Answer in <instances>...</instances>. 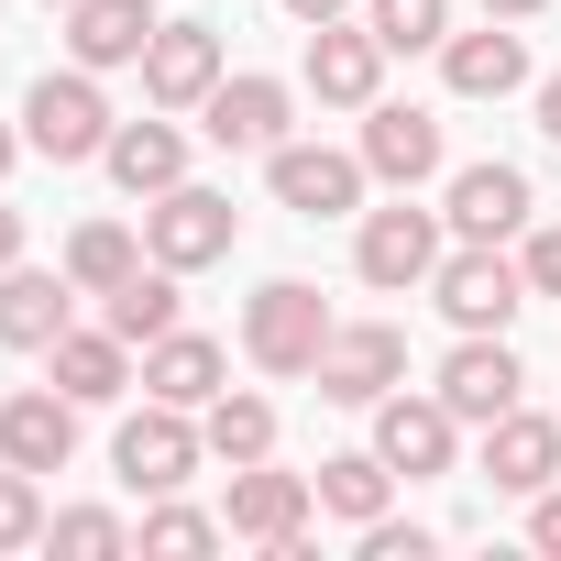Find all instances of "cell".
<instances>
[{
  "label": "cell",
  "instance_id": "1",
  "mask_svg": "<svg viewBox=\"0 0 561 561\" xmlns=\"http://www.w3.org/2000/svg\"><path fill=\"white\" fill-rule=\"evenodd\" d=\"M309 473H275V451L264 462H231V495H220V528L231 539H253V550H275V561H309Z\"/></svg>",
  "mask_w": 561,
  "mask_h": 561
},
{
  "label": "cell",
  "instance_id": "2",
  "mask_svg": "<svg viewBox=\"0 0 561 561\" xmlns=\"http://www.w3.org/2000/svg\"><path fill=\"white\" fill-rule=\"evenodd\" d=\"M331 309H320V287H298V275H275V287H253V309H242V353L264 364V375H320V353H331Z\"/></svg>",
  "mask_w": 561,
  "mask_h": 561
},
{
  "label": "cell",
  "instance_id": "3",
  "mask_svg": "<svg viewBox=\"0 0 561 561\" xmlns=\"http://www.w3.org/2000/svg\"><path fill=\"white\" fill-rule=\"evenodd\" d=\"M111 133H122V122H111V100H100V67H67V78H34V89H23V144H34V154L89 165Z\"/></svg>",
  "mask_w": 561,
  "mask_h": 561
},
{
  "label": "cell",
  "instance_id": "4",
  "mask_svg": "<svg viewBox=\"0 0 561 561\" xmlns=\"http://www.w3.org/2000/svg\"><path fill=\"white\" fill-rule=\"evenodd\" d=\"M231 242H242V209H231L220 187H187V176H176V187L144 209V253H154V264H176V275L220 264Z\"/></svg>",
  "mask_w": 561,
  "mask_h": 561
},
{
  "label": "cell",
  "instance_id": "5",
  "mask_svg": "<svg viewBox=\"0 0 561 561\" xmlns=\"http://www.w3.org/2000/svg\"><path fill=\"white\" fill-rule=\"evenodd\" d=\"M353 275H364V287H386V298L430 287V275H440V220L408 209V187H397V209H364V231H353Z\"/></svg>",
  "mask_w": 561,
  "mask_h": 561
},
{
  "label": "cell",
  "instance_id": "6",
  "mask_svg": "<svg viewBox=\"0 0 561 561\" xmlns=\"http://www.w3.org/2000/svg\"><path fill=\"white\" fill-rule=\"evenodd\" d=\"M430 298L451 309V331H506V320L528 309V264H506L495 242H462V253H440Z\"/></svg>",
  "mask_w": 561,
  "mask_h": 561
},
{
  "label": "cell",
  "instance_id": "7",
  "mask_svg": "<svg viewBox=\"0 0 561 561\" xmlns=\"http://www.w3.org/2000/svg\"><path fill=\"white\" fill-rule=\"evenodd\" d=\"M198 451H209V440H198V408H165V397H154L144 419H122V440H111V462H122L133 495H176V484L198 473Z\"/></svg>",
  "mask_w": 561,
  "mask_h": 561
},
{
  "label": "cell",
  "instance_id": "8",
  "mask_svg": "<svg viewBox=\"0 0 561 561\" xmlns=\"http://www.w3.org/2000/svg\"><path fill=\"white\" fill-rule=\"evenodd\" d=\"M364 154H331V144H275L264 154V187L287 198L298 220H342V209H364Z\"/></svg>",
  "mask_w": 561,
  "mask_h": 561
},
{
  "label": "cell",
  "instance_id": "9",
  "mask_svg": "<svg viewBox=\"0 0 561 561\" xmlns=\"http://www.w3.org/2000/svg\"><path fill=\"white\" fill-rule=\"evenodd\" d=\"M397 375H408V331H386V320H353L320 353V397L331 408H375V397H397Z\"/></svg>",
  "mask_w": 561,
  "mask_h": 561
},
{
  "label": "cell",
  "instance_id": "10",
  "mask_svg": "<svg viewBox=\"0 0 561 561\" xmlns=\"http://www.w3.org/2000/svg\"><path fill=\"white\" fill-rule=\"evenodd\" d=\"M220 89V34L209 23H154V45H144V100L154 111H198Z\"/></svg>",
  "mask_w": 561,
  "mask_h": 561
},
{
  "label": "cell",
  "instance_id": "11",
  "mask_svg": "<svg viewBox=\"0 0 561 561\" xmlns=\"http://www.w3.org/2000/svg\"><path fill=\"white\" fill-rule=\"evenodd\" d=\"M517 386H528V375H517L506 331H462V353L440 364V408H451V419H473V430H484V419H506V408H517Z\"/></svg>",
  "mask_w": 561,
  "mask_h": 561
},
{
  "label": "cell",
  "instance_id": "12",
  "mask_svg": "<svg viewBox=\"0 0 561 561\" xmlns=\"http://www.w3.org/2000/svg\"><path fill=\"white\" fill-rule=\"evenodd\" d=\"M67 451H78V397H67V386H23L12 408H0V462L67 473Z\"/></svg>",
  "mask_w": 561,
  "mask_h": 561
},
{
  "label": "cell",
  "instance_id": "13",
  "mask_svg": "<svg viewBox=\"0 0 561 561\" xmlns=\"http://www.w3.org/2000/svg\"><path fill=\"white\" fill-rule=\"evenodd\" d=\"M451 430H462V419L440 408V386H430V397H375V451H386L408 484H419V473H451Z\"/></svg>",
  "mask_w": 561,
  "mask_h": 561
},
{
  "label": "cell",
  "instance_id": "14",
  "mask_svg": "<svg viewBox=\"0 0 561 561\" xmlns=\"http://www.w3.org/2000/svg\"><path fill=\"white\" fill-rule=\"evenodd\" d=\"M198 111H209L220 154H275V144H287V78H220Z\"/></svg>",
  "mask_w": 561,
  "mask_h": 561
},
{
  "label": "cell",
  "instance_id": "15",
  "mask_svg": "<svg viewBox=\"0 0 561 561\" xmlns=\"http://www.w3.org/2000/svg\"><path fill=\"white\" fill-rule=\"evenodd\" d=\"M364 165H375L386 187L440 176V122H430V111H408V100H364Z\"/></svg>",
  "mask_w": 561,
  "mask_h": 561
},
{
  "label": "cell",
  "instance_id": "16",
  "mask_svg": "<svg viewBox=\"0 0 561 561\" xmlns=\"http://www.w3.org/2000/svg\"><path fill=\"white\" fill-rule=\"evenodd\" d=\"M528 209H539V198H528V176H517V165H462L440 220H451L462 242H517V231H528Z\"/></svg>",
  "mask_w": 561,
  "mask_h": 561
},
{
  "label": "cell",
  "instance_id": "17",
  "mask_svg": "<svg viewBox=\"0 0 561 561\" xmlns=\"http://www.w3.org/2000/svg\"><path fill=\"white\" fill-rule=\"evenodd\" d=\"M484 484H506V495L561 484V419H528V408L484 419Z\"/></svg>",
  "mask_w": 561,
  "mask_h": 561
},
{
  "label": "cell",
  "instance_id": "18",
  "mask_svg": "<svg viewBox=\"0 0 561 561\" xmlns=\"http://www.w3.org/2000/svg\"><path fill=\"white\" fill-rule=\"evenodd\" d=\"M375 78H386L375 23H364V34H353V23H309V89H320L331 111H364V100H375Z\"/></svg>",
  "mask_w": 561,
  "mask_h": 561
},
{
  "label": "cell",
  "instance_id": "19",
  "mask_svg": "<svg viewBox=\"0 0 561 561\" xmlns=\"http://www.w3.org/2000/svg\"><path fill=\"white\" fill-rule=\"evenodd\" d=\"M231 386V353L209 342V331H165V342H144V397H165V408H209Z\"/></svg>",
  "mask_w": 561,
  "mask_h": 561
},
{
  "label": "cell",
  "instance_id": "20",
  "mask_svg": "<svg viewBox=\"0 0 561 561\" xmlns=\"http://www.w3.org/2000/svg\"><path fill=\"white\" fill-rule=\"evenodd\" d=\"M154 0H67V56L78 67H144Z\"/></svg>",
  "mask_w": 561,
  "mask_h": 561
},
{
  "label": "cell",
  "instance_id": "21",
  "mask_svg": "<svg viewBox=\"0 0 561 561\" xmlns=\"http://www.w3.org/2000/svg\"><path fill=\"white\" fill-rule=\"evenodd\" d=\"M440 78H451V100H506V89H528V45L484 12V34H451L440 45Z\"/></svg>",
  "mask_w": 561,
  "mask_h": 561
},
{
  "label": "cell",
  "instance_id": "22",
  "mask_svg": "<svg viewBox=\"0 0 561 561\" xmlns=\"http://www.w3.org/2000/svg\"><path fill=\"white\" fill-rule=\"evenodd\" d=\"M45 364H56V386H67L78 408H111V397L133 386V342H122L111 320H100V331H56V342H45Z\"/></svg>",
  "mask_w": 561,
  "mask_h": 561
},
{
  "label": "cell",
  "instance_id": "23",
  "mask_svg": "<svg viewBox=\"0 0 561 561\" xmlns=\"http://www.w3.org/2000/svg\"><path fill=\"white\" fill-rule=\"evenodd\" d=\"M67 309H78V275H34V264L0 275V342L12 353H45L67 331Z\"/></svg>",
  "mask_w": 561,
  "mask_h": 561
},
{
  "label": "cell",
  "instance_id": "24",
  "mask_svg": "<svg viewBox=\"0 0 561 561\" xmlns=\"http://www.w3.org/2000/svg\"><path fill=\"white\" fill-rule=\"evenodd\" d=\"M100 165H111L133 198H165V187L187 176V133H176V122H122V133L100 144Z\"/></svg>",
  "mask_w": 561,
  "mask_h": 561
},
{
  "label": "cell",
  "instance_id": "25",
  "mask_svg": "<svg viewBox=\"0 0 561 561\" xmlns=\"http://www.w3.org/2000/svg\"><path fill=\"white\" fill-rule=\"evenodd\" d=\"M100 320H111L133 353H144V342H165V331H176V264H154V253H144V264L122 275V287L100 298Z\"/></svg>",
  "mask_w": 561,
  "mask_h": 561
},
{
  "label": "cell",
  "instance_id": "26",
  "mask_svg": "<svg viewBox=\"0 0 561 561\" xmlns=\"http://www.w3.org/2000/svg\"><path fill=\"white\" fill-rule=\"evenodd\" d=\"M309 484H320V506H331V517L375 528V517H386V495H397V462H386V451H331Z\"/></svg>",
  "mask_w": 561,
  "mask_h": 561
},
{
  "label": "cell",
  "instance_id": "27",
  "mask_svg": "<svg viewBox=\"0 0 561 561\" xmlns=\"http://www.w3.org/2000/svg\"><path fill=\"white\" fill-rule=\"evenodd\" d=\"M198 440H209V462H264V451H275V408L220 386V397L198 408Z\"/></svg>",
  "mask_w": 561,
  "mask_h": 561
},
{
  "label": "cell",
  "instance_id": "28",
  "mask_svg": "<svg viewBox=\"0 0 561 561\" xmlns=\"http://www.w3.org/2000/svg\"><path fill=\"white\" fill-rule=\"evenodd\" d=\"M133 264H144V242H133L122 220H89V231L67 242V275H78V298H111L122 275H133Z\"/></svg>",
  "mask_w": 561,
  "mask_h": 561
},
{
  "label": "cell",
  "instance_id": "29",
  "mask_svg": "<svg viewBox=\"0 0 561 561\" xmlns=\"http://www.w3.org/2000/svg\"><path fill=\"white\" fill-rule=\"evenodd\" d=\"M364 23L386 56H430V45H451V0H375Z\"/></svg>",
  "mask_w": 561,
  "mask_h": 561
},
{
  "label": "cell",
  "instance_id": "30",
  "mask_svg": "<svg viewBox=\"0 0 561 561\" xmlns=\"http://www.w3.org/2000/svg\"><path fill=\"white\" fill-rule=\"evenodd\" d=\"M231 528L220 517H198V506H165L154 495V517H144V550H165V561H198V550H220Z\"/></svg>",
  "mask_w": 561,
  "mask_h": 561
},
{
  "label": "cell",
  "instance_id": "31",
  "mask_svg": "<svg viewBox=\"0 0 561 561\" xmlns=\"http://www.w3.org/2000/svg\"><path fill=\"white\" fill-rule=\"evenodd\" d=\"M45 539H56V550H89V561H111V550H133V528H122L111 506H67V517H45Z\"/></svg>",
  "mask_w": 561,
  "mask_h": 561
},
{
  "label": "cell",
  "instance_id": "32",
  "mask_svg": "<svg viewBox=\"0 0 561 561\" xmlns=\"http://www.w3.org/2000/svg\"><path fill=\"white\" fill-rule=\"evenodd\" d=\"M34 539H45V495L23 462H0V550H34Z\"/></svg>",
  "mask_w": 561,
  "mask_h": 561
},
{
  "label": "cell",
  "instance_id": "33",
  "mask_svg": "<svg viewBox=\"0 0 561 561\" xmlns=\"http://www.w3.org/2000/svg\"><path fill=\"white\" fill-rule=\"evenodd\" d=\"M517 264H528V298H561V231H528Z\"/></svg>",
  "mask_w": 561,
  "mask_h": 561
},
{
  "label": "cell",
  "instance_id": "34",
  "mask_svg": "<svg viewBox=\"0 0 561 561\" xmlns=\"http://www.w3.org/2000/svg\"><path fill=\"white\" fill-rule=\"evenodd\" d=\"M419 550H430V528H397V517L364 528V561H419Z\"/></svg>",
  "mask_w": 561,
  "mask_h": 561
},
{
  "label": "cell",
  "instance_id": "35",
  "mask_svg": "<svg viewBox=\"0 0 561 561\" xmlns=\"http://www.w3.org/2000/svg\"><path fill=\"white\" fill-rule=\"evenodd\" d=\"M528 539L561 561V484H539V495H528Z\"/></svg>",
  "mask_w": 561,
  "mask_h": 561
},
{
  "label": "cell",
  "instance_id": "36",
  "mask_svg": "<svg viewBox=\"0 0 561 561\" xmlns=\"http://www.w3.org/2000/svg\"><path fill=\"white\" fill-rule=\"evenodd\" d=\"M23 264V209H0V275Z\"/></svg>",
  "mask_w": 561,
  "mask_h": 561
},
{
  "label": "cell",
  "instance_id": "37",
  "mask_svg": "<svg viewBox=\"0 0 561 561\" xmlns=\"http://www.w3.org/2000/svg\"><path fill=\"white\" fill-rule=\"evenodd\" d=\"M539 133L561 144V78H539Z\"/></svg>",
  "mask_w": 561,
  "mask_h": 561
},
{
  "label": "cell",
  "instance_id": "38",
  "mask_svg": "<svg viewBox=\"0 0 561 561\" xmlns=\"http://www.w3.org/2000/svg\"><path fill=\"white\" fill-rule=\"evenodd\" d=\"M484 12H495V23H539V12H550V0H484Z\"/></svg>",
  "mask_w": 561,
  "mask_h": 561
},
{
  "label": "cell",
  "instance_id": "39",
  "mask_svg": "<svg viewBox=\"0 0 561 561\" xmlns=\"http://www.w3.org/2000/svg\"><path fill=\"white\" fill-rule=\"evenodd\" d=\"M287 12H298V23H342V12H353V0H287Z\"/></svg>",
  "mask_w": 561,
  "mask_h": 561
},
{
  "label": "cell",
  "instance_id": "40",
  "mask_svg": "<svg viewBox=\"0 0 561 561\" xmlns=\"http://www.w3.org/2000/svg\"><path fill=\"white\" fill-rule=\"evenodd\" d=\"M12 154H23V144H12V133H0V176H12Z\"/></svg>",
  "mask_w": 561,
  "mask_h": 561
},
{
  "label": "cell",
  "instance_id": "41",
  "mask_svg": "<svg viewBox=\"0 0 561 561\" xmlns=\"http://www.w3.org/2000/svg\"><path fill=\"white\" fill-rule=\"evenodd\" d=\"M56 12H67V0H56Z\"/></svg>",
  "mask_w": 561,
  "mask_h": 561
}]
</instances>
